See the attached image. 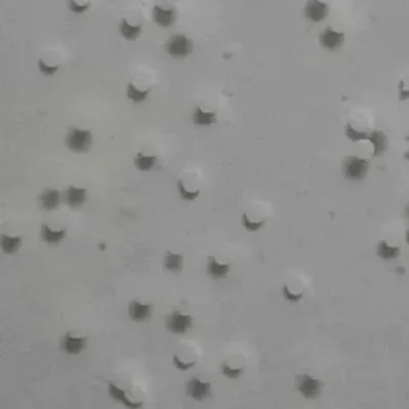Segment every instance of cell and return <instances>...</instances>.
<instances>
[{"label": "cell", "instance_id": "6", "mask_svg": "<svg viewBox=\"0 0 409 409\" xmlns=\"http://www.w3.org/2000/svg\"><path fill=\"white\" fill-rule=\"evenodd\" d=\"M166 51L174 59L181 60L188 57L192 51V42L184 34H176L166 44Z\"/></svg>", "mask_w": 409, "mask_h": 409}, {"label": "cell", "instance_id": "9", "mask_svg": "<svg viewBox=\"0 0 409 409\" xmlns=\"http://www.w3.org/2000/svg\"><path fill=\"white\" fill-rule=\"evenodd\" d=\"M144 30V24L138 21H133L128 17H123L119 24V33L126 41L137 40Z\"/></svg>", "mask_w": 409, "mask_h": 409}, {"label": "cell", "instance_id": "12", "mask_svg": "<svg viewBox=\"0 0 409 409\" xmlns=\"http://www.w3.org/2000/svg\"><path fill=\"white\" fill-rule=\"evenodd\" d=\"M345 41V35L342 32L335 31L331 28H327L319 35V42L322 46L328 50L339 48Z\"/></svg>", "mask_w": 409, "mask_h": 409}, {"label": "cell", "instance_id": "32", "mask_svg": "<svg viewBox=\"0 0 409 409\" xmlns=\"http://www.w3.org/2000/svg\"><path fill=\"white\" fill-rule=\"evenodd\" d=\"M282 294H283V297L286 298V300H288V301H290V302H299L302 298H303V293L293 294V293L289 290L287 284H284L283 288H282Z\"/></svg>", "mask_w": 409, "mask_h": 409}, {"label": "cell", "instance_id": "22", "mask_svg": "<svg viewBox=\"0 0 409 409\" xmlns=\"http://www.w3.org/2000/svg\"><path fill=\"white\" fill-rule=\"evenodd\" d=\"M67 230L65 228L60 230H52L48 225L43 224L41 226V239L49 245H57L66 238Z\"/></svg>", "mask_w": 409, "mask_h": 409}, {"label": "cell", "instance_id": "14", "mask_svg": "<svg viewBox=\"0 0 409 409\" xmlns=\"http://www.w3.org/2000/svg\"><path fill=\"white\" fill-rule=\"evenodd\" d=\"M128 314L130 319L134 323L146 322L152 315V306L142 304L138 301H132L129 304Z\"/></svg>", "mask_w": 409, "mask_h": 409}, {"label": "cell", "instance_id": "24", "mask_svg": "<svg viewBox=\"0 0 409 409\" xmlns=\"http://www.w3.org/2000/svg\"><path fill=\"white\" fill-rule=\"evenodd\" d=\"M22 245L21 237H10L6 235L1 236V248L3 253L12 255L19 251Z\"/></svg>", "mask_w": 409, "mask_h": 409}, {"label": "cell", "instance_id": "21", "mask_svg": "<svg viewBox=\"0 0 409 409\" xmlns=\"http://www.w3.org/2000/svg\"><path fill=\"white\" fill-rule=\"evenodd\" d=\"M158 162V158L155 155H148L142 152H138L133 160L135 168L140 172L152 171Z\"/></svg>", "mask_w": 409, "mask_h": 409}, {"label": "cell", "instance_id": "15", "mask_svg": "<svg viewBox=\"0 0 409 409\" xmlns=\"http://www.w3.org/2000/svg\"><path fill=\"white\" fill-rule=\"evenodd\" d=\"M65 200L71 208H78L84 205L87 200V189L71 185L66 191Z\"/></svg>", "mask_w": 409, "mask_h": 409}, {"label": "cell", "instance_id": "23", "mask_svg": "<svg viewBox=\"0 0 409 409\" xmlns=\"http://www.w3.org/2000/svg\"><path fill=\"white\" fill-rule=\"evenodd\" d=\"M164 267L170 272H181L183 267V256L181 254H176L168 251L164 259Z\"/></svg>", "mask_w": 409, "mask_h": 409}, {"label": "cell", "instance_id": "31", "mask_svg": "<svg viewBox=\"0 0 409 409\" xmlns=\"http://www.w3.org/2000/svg\"><path fill=\"white\" fill-rule=\"evenodd\" d=\"M173 363H174V365L176 366L177 369L182 370V371L191 369V368L195 365V362H194V361H192V362H183L182 360H180V359L178 358V356H177V355H174V356H173Z\"/></svg>", "mask_w": 409, "mask_h": 409}, {"label": "cell", "instance_id": "25", "mask_svg": "<svg viewBox=\"0 0 409 409\" xmlns=\"http://www.w3.org/2000/svg\"><path fill=\"white\" fill-rule=\"evenodd\" d=\"M400 250L396 246H390L385 241H381L378 245V255L385 259V260H390L394 259L399 256Z\"/></svg>", "mask_w": 409, "mask_h": 409}, {"label": "cell", "instance_id": "17", "mask_svg": "<svg viewBox=\"0 0 409 409\" xmlns=\"http://www.w3.org/2000/svg\"><path fill=\"white\" fill-rule=\"evenodd\" d=\"M373 146V156L379 157L386 153L389 149V139L381 130H373L368 133V139Z\"/></svg>", "mask_w": 409, "mask_h": 409}, {"label": "cell", "instance_id": "29", "mask_svg": "<svg viewBox=\"0 0 409 409\" xmlns=\"http://www.w3.org/2000/svg\"><path fill=\"white\" fill-rule=\"evenodd\" d=\"M242 223L244 225V227L247 230V231H258L260 230L264 225H265V221L261 220V221H257V222H253L250 219H248L246 213H244L243 216H242Z\"/></svg>", "mask_w": 409, "mask_h": 409}, {"label": "cell", "instance_id": "1", "mask_svg": "<svg viewBox=\"0 0 409 409\" xmlns=\"http://www.w3.org/2000/svg\"><path fill=\"white\" fill-rule=\"evenodd\" d=\"M93 136L89 129L72 127L70 128L65 139L66 147L75 154H85L92 147Z\"/></svg>", "mask_w": 409, "mask_h": 409}, {"label": "cell", "instance_id": "4", "mask_svg": "<svg viewBox=\"0 0 409 409\" xmlns=\"http://www.w3.org/2000/svg\"><path fill=\"white\" fill-rule=\"evenodd\" d=\"M324 384L307 373L299 375L296 378V388L301 395L306 399H316L322 394Z\"/></svg>", "mask_w": 409, "mask_h": 409}, {"label": "cell", "instance_id": "20", "mask_svg": "<svg viewBox=\"0 0 409 409\" xmlns=\"http://www.w3.org/2000/svg\"><path fill=\"white\" fill-rule=\"evenodd\" d=\"M109 394L111 396V398L115 401L120 402L121 404H123L125 407L130 408V409H137L142 407V403L141 402H133L131 401L127 396H126V392L124 390L118 388L115 384L113 383H109Z\"/></svg>", "mask_w": 409, "mask_h": 409}, {"label": "cell", "instance_id": "18", "mask_svg": "<svg viewBox=\"0 0 409 409\" xmlns=\"http://www.w3.org/2000/svg\"><path fill=\"white\" fill-rule=\"evenodd\" d=\"M61 199H62L61 192L53 188L46 189L39 195L40 206L45 211L56 210L60 206Z\"/></svg>", "mask_w": 409, "mask_h": 409}, {"label": "cell", "instance_id": "16", "mask_svg": "<svg viewBox=\"0 0 409 409\" xmlns=\"http://www.w3.org/2000/svg\"><path fill=\"white\" fill-rule=\"evenodd\" d=\"M192 122L194 125L201 127L211 126L217 122V114L215 111H206L201 105H198L193 110Z\"/></svg>", "mask_w": 409, "mask_h": 409}, {"label": "cell", "instance_id": "10", "mask_svg": "<svg viewBox=\"0 0 409 409\" xmlns=\"http://www.w3.org/2000/svg\"><path fill=\"white\" fill-rule=\"evenodd\" d=\"M186 395L195 401H204L211 396V384L193 378L186 383Z\"/></svg>", "mask_w": 409, "mask_h": 409}, {"label": "cell", "instance_id": "30", "mask_svg": "<svg viewBox=\"0 0 409 409\" xmlns=\"http://www.w3.org/2000/svg\"><path fill=\"white\" fill-rule=\"evenodd\" d=\"M221 371L222 375L225 376L226 378L230 380H236L239 379L244 372V368H233L230 367L227 363H223L221 365Z\"/></svg>", "mask_w": 409, "mask_h": 409}, {"label": "cell", "instance_id": "27", "mask_svg": "<svg viewBox=\"0 0 409 409\" xmlns=\"http://www.w3.org/2000/svg\"><path fill=\"white\" fill-rule=\"evenodd\" d=\"M346 136L354 141V142H357L360 140H366L368 139V133L366 132H362V131H358L355 128H353V126L351 125V123H349L347 127H346Z\"/></svg>", "mask_w": 409, "mask_h": 409}, {"label": "cell", "instance_id": "8", "mask_svg": "<svg viewBox=\"0 0 409 409\" xmlns=\"http://www.w3.org/2000/svg\"><path fill=\"white\" fill-rule=\"evenodd\" d=\"M153 21L161 28H169L176 21V9L172 6L157 4L153 7Z\"/></svg>", "mask_w": 409, "mask_h": 409}, {"label": "cell", "instance_id": "19", "mask_svg": "<svg viewBox=\"0 0 409 409\" xmlns=\"http://www.w3.org/2000/svg\"><path fill=\"white\" fill-rule=\"evenodd\" d=\"M230 270V264H220L215 257L209 256L207 264V272L210 277L215 280L224 278Z\"/></svg>", "mask_w": 409, "mask_h": 409}, {"label": "cell", "instance_id": "28", "mask_svg": "<svg viewBox=\"0 0 409 409\" xmlns=\"http://www.w3.org/2000/svg\"><path fill=\"white\" fill-rule=\"evenodd\" d=\"M177 190H178L179 197L186 202H192L194 200H197L199 198V195L201 193V190H195V191H189L185 189L181 184L177 183Z\"/></svg>", "mask_w": 409, "mask_h": 409}, {"label": "cell", "instance_id": "5", "mask_svg": "<svg viewBox=\"0 0 409 409\" xmlns=\"http://www.w3.org/2000/svg\"><path fill=\"white\" fill-rule=\"evenodd\" d=\"M63 62V57L57 49H48L38 59L37 67L44 76H53L61 70Z\"/></svg>", "mask_w": 409, "mask_h": 409}, {"label": "cell", "instance_id": "35", "mask_svg": "<svg viewBox=\"0 0 409 409\" xmlns=\"http://www.w3.org/2000/svg\"><path fill=\"white\" fill-rule=\"evenodd\" d=\"M406 239H407V242L409 243V231L406 234Z\"/></svg>", "mask_w": 409, "mask_h": 409}, {"label": "cell", "instance_id": "34", "mask_svg": "<svg viewBox=\"0 0 409 409\" xmlns=\"http://www.w3.org/2000/svg\"><path fill=\"white\" fill-rule=\"evenodd\" d=\"M406 215H407L408 218H409V204H408V206L406 207Z\"/></svg>", "mask_w": 409, "mask_h": 409}, {"label": "cell", "instance_id": "33", "mask_svg": "<svg viewBox=\"0 0 409 409\" xmlns=\"http://www.w3.org/2000/svg\"><path fill=\"white\" fill-rule=\"evenodd\" d=\"M400 85H401V87H400V89H401L400 99H401V100H406V99L409 98V90H404V88L402 87V86H403V82H402V81L400 82Z\"/></svg>", "mask_w": 409, "mask_h": 409}, {"label": "cell", "instance_id": "13", "mask_svg": "<svg viewBox=\"0 0 409 409\" xmlns=\"http://www.w3.org/2000/svg\"><path fill=\"white\" fill-rule=\"evenodd\" d=\"M87 345V339L84 336L77 337L72 336L71 333H67L61 343L62 350L69 355H77L81 353Z\"/></svg>", "mask_w": 409, "mask_h": 409}, {"label": "cell", "instance_id": "26", "mask_svg": "<svg viewBox=\"0 0 409 409\" xmlns=\"http://www.w3.org/2000/svg\"><path fill=\"white\" fill-rule=\"evenodd\" d=\"M68 6L74 13H84L91 6L90 0H68Z\"/></svg>", "mask_w": 409, "mask_h": 409}, {"label": "cell", "instance_id": "3", "mask_svg": "<svg viewBox=\"0 0 409 409\" xmlns=\"http://www.w3.org/2000/svg\"><path fill=\"white\" fill-rule=\"evenodd\" d=\"M153 90V83L142 76L130 79L127 84V97L132 102L145 101Z\"/></svg>", "mask_w": 409, "mask_h": 409}, {"label": "cell", "instance_id": "7", "mask_svg": "<svg viewBox=\"0 0 409 409\" xmlns=\"http://www.w3.org/2000/svg\"><path fill=\"white\" fill-rule=\"evenodd\" d=\"M192 324V317L187 314H182L175 311L167 317L166 328L175 334H183L190 327Z\"/></svg>", "mask_w": 409, "mask_h": 409}, {"label": "cell", "instance_id": "2", "mask_svg": "<svg viewBox=\"0 0 409 409\" xmlns=\"http://www.w3.org/2000/svg\"><path fill=\"white\" fill-rule=\"evenodd\" d=\"M342 168L345 178L352 181H359L366 176L369 162L358 156H348L344 159Z\"/></svg>", "mask_w": 409, "mask_h": 409}, {"label": "cell", "instance_id": "11", "mask_svg": "<svg viewBox=\"0 0 409 409\" xmlns=\"http://www.w3.org/2000/svg\"><path fill=\"white\" fill-rule=\"evenodd\" d=\"M304 11L305 16L309 21L319 23L328 15L329 7L326 2L319 1V0H308Z\"/></svg>", "mask_w": 409, "mask_h": 409}]
</instances>
